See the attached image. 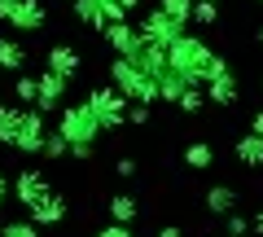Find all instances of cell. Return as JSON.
I'll list each match as a JSON object with an SVG mask.
<instances>
[{
  "instance_id": "cell-30",
  "label": "cell",
  "mask_w": 263,
  "mask_h": 237,
  "mask_svg": "<svg viewBox=\"0 0 263 237\" xmlns=\"http://www.w3.org/2000/svg\"><path fill=\"white\" fill-rule=\"evenodd\" d=\"M127 123H132V127H145V123H149V105L132 101V105H127Z\"/></svg>"
},
{
  "instance_id": "cell-29",
  "label": "cell",
  "mask_w": 263,
  "mask_h": 237,
  "mask_svg": "<svg viewBox=\"0 0 263 237\" xmlns=\"http://www.w3.org/2000/svg\"><path fill=\"white\" fill-rule=\"evenodd\" d=\"M224 233L228 237H246V233H254V220H246L241 211H233V215H224Z\"/></svg>"
},
{
  "instance_id": "cell-14",
  "label": "cell",
  "mask_w": 263,
  "mask_h": 237,
  "mask_svg": "<svg viewBox=\"0 0 263 237\" xmlns=\"http://www.w3.org/2000/svg\"><path fill=\"white\" fill-rule=\"evenodd\" d=\"M44 66L57 70V75H66V79H75L84 62H79V53L70 44H53V48H44Z\"/></svg>"
},
{
  "instance_id": "cell-23",
  "label": "cell",
  "mask_w": 263,
  "mask_h": 237,
  "mask_svg": "<svg viewBox=\"0 0 263 237\" xmlns=\"http://www.w3.org/2000/svg\"><path fill=\"white\" fill-rule=\"evenodd\" d=\"M184 162H189L193 171H206L211 162H215V154H211L206 141H189V145H184Z\"/></svg>"
},
{
  "instance_id": "cell-19",
  "label": "cell",
  "mask_w": 263,
  "mask_h": 237,
  "mask_svg": "<svg viewBox=\"0 0 263 237\" xmlns=\"http://www.w3.org/2000/svg\"><path fill=\"white\" fill-rule=\"evenodd\" d=\"M233 154H237V162L241 167H263V136H254V132H246V136H237V145H233Z\"/></svg>"
},
{
  "instance_id": "cell-1",
  "label": "cell",
  "mask_w": 263,
  "mask_h": 237,
  "mask_svg": "<svg viewBox=\"0 0 263 237\" xmlns=\"http://www.w3.org/2000/svg\"><path fill=\"white\" fill-rule=\"evenodd\" d=\"M57 132L70 141V158L88 162L97 154V141L105 136V127H101V119L92 114V105L79 101V105H62V114H57Z\"/></svg>"
},
{
  "instance_id": "cell-7",
  "label": "cell",
  "mask_w": 263,
  "mask_h": 237,
  "mask_svg": "<svg viewBox=\"0 0 263 237\" xmlns=\"http://www.w3.org/2000/svg\"><path fill=\"white\" fill-rule=\"evenodd\" d=\"M66 211H70V202H66L62 189H48L44 198L35 202V207H27V220H35L40 228H57L66 220Z\"/></svg>"
},
{
  "instance_id": "cell-10",
  "label": "cell",
  "mask_w": 263,
  "mask_h": 237,
  "mask_svg": "<svg viewBox=\"0 0 263 237\" xmlns=\"http://www.w3.org/2000/svg\"><path fill=\"white\" fill-rule=\"evenodd\" d=\"M9 27L18 31V35H35V31L48 27V9H44V0H18V9H13Z\"/></svg>"
},
{
  "instance_id": "cell-38",
  "label": "cell",
  "mask_w": 263,
  "mask_h": 237,
  "mask_svg": "<svg viewBox=\"0 0 263 237\" xmlns=\"http://www.w3.org/2000/svg\"><path fill=\"white\" fill-rule=\"evenodd\" d=\"M254 40H259V44H263V27H259V31H254Z\"/></svg>"
},
{
  "instance_id": "cell-16",
  "label": "cell",
  "mask_w": 263,
  "mask_h": 237,
  "mask_svg": "<svg viewBox=\"0 0 263 237\" xmlns=\"http://www.w3.org/2000/svg\"><path fill=\"white\" fill-rule=\"evenodd\" d=\"M206 97H211L215 105H237L241 88H237V75H233V66H228V70H219V75L206 84Z\"/></svg>"
},
{
  "instance_id": "cell-12",
  "label": "cell",
  "mask_w": 263,
  "mask_h": 237,
  "mask_svg": "<svg viewBox=\"0 0 263 237\" xmlns=\"http://www.w3.org/2000/svg\"><path fill=\"white\" fill-rule=\"evenodd\" d=\"M66 93H70V79L44 66V75H40V101L35 105L48 114V110H57V105H66Z\"/></svg>"
},
{
  "instance_id": "cell-21",
  "label": "cell",
  "mask_w": 263,
  "mask_h": 237,
  "mask_svg": "<svg viewBox=\"0 0 263 237\" xmlns=\"http://www.w3.org/2000/svg\"><path fill=\"white\" fill-rule=\"evenodd\" d=\"M136 215H141V202L132 198V193H114L110 198V220L114 224H136Z\"/></svg>"
},
{
  "instance_id": "cell-32",
  "label": "cell",
  "mask_w": 263,
  "mask_h": 237,
  "mask_svg": "<svg viewBox=\"0 0 263 237\" xmlns=\"http://www.w3.org/2000/svg\"><path fill=\"white\" fill-rule=\"evenodd\" d=\"M136 171H141V167H136V158H127V154H123V158L114 162V176H119V180H132Z\"/></svg>"
},
{
  "instance_id": "cell-9",
  "label": "cell",
  "mask_w": 263,
  "mask_h": 237,
  "mask_svg": "<svg viewBox=\"0 0 263 237\" xmlns=\"http://www.w3.org/2000/svg\"><path fill=\"white\" fill-rule=\"evenodd\" d=\"M48 189H53V185H48L44 171H35V167H22L18 176H13V198H18V207H35Z\"/></svg>"
},
{
  "instance_id": "cell-17",
  "label": "cell",
  "mask_w": 263,
  "mask_h": 237,
  "mask_svg": "<svg viewBox=\"0 0 263 237\" xmlns=\"http://www.w3.org/2000/svg\"><path fill=\"white\" fill-rule=\"evenodd\" d=\"M0 70H9V75L27 70V48L18 35H0Z\"/></svg>"
},
{
  "instance_id": "cell-4",
  "label": "cell",
  "mask_w": 263,
  "mask_h": 237,
  "mask_svg": "<svg viewBox=\"0 0 263 237\" xmlns=\"http://www.w3.org/2000/svg\"><path fill=\"white\" fill-rule=\"evenodd\" d=\"M88 105H92V114L101 119V127L105 132H119L123 123H127V97L119 93L114 84H97V88H88V97H84Z\"/></svg>"
},
{
  "instance_id": "cell-13",
  "label": "cell",
  "mask_w": 263,
  "mask_h": 237,
  "mask_svg": "<svg viewBox=\"0 0 263 237\" xmlns=\"http://www.w3.org/2000/svg\"><path fill=\"white\" fill-rule=\"evenodd\" d=\"M70 9H75V22H79V27L97 31V35H101V31L110 27V13H105V5H101V0H70Z\"/></svg>"
},
{
  "instance_id": "cell-5",
  "label": "cell",
  "mask_w": 263,
  "mask_h": 237,
  "mask_svg": "<svg viewBox=\"0 0 263 237\" xmlns=\"http://www.w3.org/2000/svg\"><path fill=\"white\" fill-rule=\"evenodd\" d=\"M48 114L40 110V105H27L22 110V127H18V145H13V154H44V141H48Z\"/></svg>"
},
{
  "instance_id": "cell-26",
  "label": "cell",
  "mask_w": 263,
  "mask_h": 237,
  "mask_svg": "<svg viewBox=\"0 0 263 237\" xmlns=\"http://www.w3.org/2000/svg\"><path fill=\"white\" fill-rule=\"evenodd\" d=\"M0 237H40V224L35 220H9V224H0Z\"/></svg>"
},
{
  "instance_id": "cell-8",
  "label": "cell",
  "mask_w": 263,
  "mask_h": 237,
  "mask_svg": "<svg viewBox=\"0 0 263 237\" xmlns=\"http://www.w3.org/2000/svg\"><path fill=\"white\" fill-rule=\"evenodd\" d=\"M127 62H132L136 70H145V75H154V79H158L162 70L171 66L167 48H162V44H154V40H145V35H141V44L132 48V57H127Z\"/></svg>"
},
{
  "instance_id": "cell-28",
  "label": "cell",
  "mask_w": 263,
  "mask_h": 237,
  "mask_svg": "<svg viewBox=\"0 0 263 237\" xmlns=\"http://www.w3.org/2000/svg\"><path fill=\"white\" fill-rule=\"evenodd\" d=\"M206 101H211V97H206V88H202V84H193L184 97H180V110H184V114H197Z\"/></svg>"
},
{
  "instance_id": "cell-15",
  "label": "cell",
  "mask_w": 263,
  "mask_h": 237,
  "mask_svg": "<svg viewBox=\"0 0 263 237\" xmlns=\"http://www.w3.org/2000/svg\"><path fill=\"white\" fill-rule=\"evenodd\" d=\"M189 88H193V79H189V75H180L176 66H167V70L158 75V101H167V105H180V97H184Z\"/></svg>"
},
{
  "instance_id": "cell-34",
  "label": "cell",
  "mask_w": 263,
  "mask_h": 237,
  "mask_svg": "<svg viewBox=\"0 0 263 237\" xmlns=\"http://www.w3.org/2000/svg\"><path fill=\"white\" fill-rule=\"evenodd\" d=\"M13 9H18V0H0V22H9Z\"/></svg>"
},
{
  "instance_id": "cell-40",
  "label": "cell",
  "mask_w": 263,
  "mask_h": 237,
  "mask_svg": "<svg viewBox=\"0 0 263 237\" xmlns=\"http://www.w3.org/2000/svg\"><path fill=\"white\" fill-rule=\"evenodd\" d=\"M0 105H5V101H0Z\"/></svg>"
},
{
  "instance_id": "cell-33",
  "label": "cell",
  "mask_w": 263,
  "mask_h": 237,
  "mask_svg": "<svg viewBox=\"0 0 263 237\" xmlns=\"http://www.w3.org/2000/svg\"><path fill=\"white\" fill-rule=\"evenodd\" d=\"M9 198H13V180L0 171V211H5V202H9Z\"/></svg>"
},
{
  "instance_id": "cell-6",
  "label": "cell",
  "mask_w": 263,
  "mask_h": 237,
  "mask_svg": "<svg viewBox=\"0 0 263 237\" xmlns=\"http://www.w3.org/2000/svg\"><path fill=\"white\" fill-rule=\"evenodd\" d=\"M141 35H145V40H154V44H162V48H171L180 35H184V27H180L171 13H162L158 5H154L149 13H141Z\"/></svg>"
},
{
  "instance_id": "cell-35",
  "label": "cell",
  "mask_w": 263,
  "mask_h": 237,
  "mask_svg": "<svg viewBox=\"0 0 263 237\" xmlns=\"http://www.w3.org/2000/svg\"><path fill=\"white\" fill-rule=\"evenodd\" d=\"M250 132H254V136H263V110H254V114H250Z\"/></svg>"
},
{
  "instance_id": "cell-3",
  "label": "cell",
  "mask_w": 263,
  "mask_h": 237,
  "mask_svg": "<svg viewBox=\"0 0 263 237\" xmlns=\"http://www.w3.org/2000/svg\"><path fill=\"white\" fill-rule=\"evenodd\" d=\"M110 84L119 88L127 101H141V105H154V101H158V79L145 75V70H136L127 57H114V62H110Z\"/></svg>"
},
{
  "instance_id": "cell-24",
  "label": "cell",
  "mask_w": 263,
  "mask_h": 237,
  "mask_svg": "<svg viewBox=\"0 0 263 237\" xmlns=\"http://www.w3.org/2000/svg\"><path fill=\"white\" fill-rule=\"evenodd\" d=\"M40 158H48V162H62V158H70V141H66L62 132H48V141H44V154H40Z\"/></svg>"
},
{
  "instance_id": "cell-31",
  "label": "cell",
  "mask_w": 263,
  "mask_h": 237,
  "mask_svg": "<svg viewBox=\"0 0 263 237\" xmlns=\"http://www.w3.org/2000/svg\"><path fill=\"white\" fill-rule=\"evenodd\" d=\"M92 237H136V233H132V224H114V220H110V224H105V228H97Z\"/></svg>"
},
{
  "instance_id": "cell-22",
  "label": "cell",
  "mask_w": 263,
  "mask_h": 237,
  "mask_svg": "<svg viewBox=\"0 0 263 237\" xmlns=\"http://www.w3.org/2000/svg\"><path fill=\"white\" fill-rule=\"evenodd\" d=\"M40 101V75H13V105H35Z\"/></svg>"
},
{
  "instance_id": "cell-36",
  "label": "cell",
  "mask_w": 263,
  "mask_h": 237,
  "mask_svg": "<svg viewBox=\"0 0 263 237\" xmlns=\"http://www.w3.org/2000/svg\"><path fill=\"white\" fill-rule=\"evenodd\" d=\"M158 237H184V228H180V224H162Z\"/></svg>"
},
{
  "instance_id": "cell-18",
  "label": "cell",
  "mask_w": 263,
  "mask_h": 237,
  "mask_svg": "<svg viewBox=\"0 0 263 237\" xmlns=\"http://www.w3.org/2000/svg\"><path fill=\"white\" fill-rule=\"evenodd\" d=\"M206 211L215 220L233 215V211H237V189H233V185H206Z\"/></svg>"
},
{
  "instance_id": "cell-11",
  "label": "cell",
  "mask_w": 263,
  "mask_h": 237,
  "mask_svg": "<svg viewBox=\"0 0 263 237\" xmlns=\"http://www.w3.org/2000/svg\"><path fill=\"white\" fill-rule=\"evenodd\" d=\"M105 48H110L114 57H132V48L141 44V27H132V22H110V27L101 31Z\"/></svg>"
},
{
  "instance_id": "cell-25",
  "label": "cell",
  "mask_w": 263,
  "mask_h": 237,
  "mask_svg": "<svg viewBox=\"0 0 263 237\" xmlns=\"http://www.w3.org/2000/svg\"><path fill=\"white\" fill-rule=\"evenodd\" d=\"M193 5H197V0H158V9L171 13L180 27H184V22H193Z\"/></svg>"
},
{
  "instance_id": "cell-20",
  "label": "cell",
  "mask_w": 263,
  "mask_h": 237,
  "mask_svg": "<svg viewBox=\"0 0 263 237\" xmlns=\"http://www.w3.org/2000/svg\"><path fill=\"white\" fill-rule=\"evenodd\" d=\"M22 110H27V105H0V145H5V150H13V145H18Z\"/></svg>"
},
{
  "instance_id": "cell-37",
  "label": "cell",
  "mask_w": 263,
  "mask_h": 237,
  "mask_svg": "<svg viewBox=\"0 0 263 237\" xmlns=\"http://www.w3.org/2000/svg\"><path fill=\"white\" fill-rule=\"evenodd\" d=\"M254 237H263V207L254 211Z\"/></svg>"
},
{
  "instance_id": "cell-39",
  "label": "cell",
  "mask_w": 263,
  "mask_h": 237,
  "mask_svg": "<svg viewBox=\"0 0 263 237\" xmlns=\"http://www.w3.org/2000/svg\"><path fill=\"white\" fill-rule=\"evenodd\" d=\"M215 5H219V0H215Z\"/></svg>"
},
{
  "instance_id": "cell-2",
  "label": "cell",
  "mask_w": 263,
  "mask_h": 237,
  "mask_svg": "<svg viewBox=\"0 0 263 237\" xmlns=\"http://www.w3.org/2000/svg\"><path fill=\"white\" fill-rule=\"evenodd\" d=\"M167 57H171V66H176L180 75H189L193 84H211L219 70H228L224 57H215L206 40H202V35H189V31L167 48Z\"/></svg>"
},
{
  "instance_id": "cell-27",
  "label": "cell",
  "mask_w": 263,
  "mask_h": 237,
  "mask_svg": "<svg viewBox=\"0 0 263 237\" xmlns=\"http://www.w3.org/2000/svg\"><path fill=\"white\" fill-rule=\"evenodd\" d=\"M193 22H197V27H215V22H219V5H215V0H197V5H193Z\"/></svg>"
}]
</instances>
